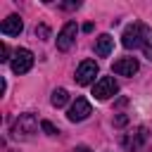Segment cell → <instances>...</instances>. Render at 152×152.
Wrapping results in <instances>:
<instances>
[{"mask_svg":"<svg viewBox=\"0 0 152 152\" xmlns=\"http://www.w3.org/2000/svg\"><path fill=\"white\" fill-rule=\"evenodd\" d=\"M36 131H38V119H36V114H31V112L19 114L17 121L12 124V135H14V138H28V135H33Z\"/></svg>","mask_w":152,"mask_h":152,"instance_id":"1","label":"cell"},{"mask_svg":"<svg viewBox=\"0 0 152 152\" xmlns=\"http://www.w3.org/2000/svg\"><path fill=\"white\" fill-rule=\"evenodd\" d=\"M142 38H145V26L138 24V21H133V24L126 26V31H124V36H121V45H124L126 50H131V48L142 45Z\"/></svg>","mask_w":152,"mask_h":152,"instance_id":"2","label":"cell"},{"mask_svg":"<svg viewBox=\"0 0 152 152\" xmlns=\"http://www.w3.org/2000/svg\"><path fill=\"white\" fill-rule=\"evenodd\" d=\"M10 66H12L14 74H26V71L33 66V52L26 50V48H19V50L14 52V57L10 59Z\"/></svg>","mask_w":152,"mask_h":152,"instance_id":"3","label":"cell"},{"mask_svg":"<svg viewBox=\"0 0 152 152\" xmlns=\"http://www.w3.org/2000/svg\"><path fill=\"white\" fill-rule=\"evenodd\" d=\"M97 71H100V66H97V62H93V59H83L81 64H78V69H76V83L78 86H88V83H93L95 81V76H97Z\"/></svg>","mask_w":152,"mask_h":152,"instance_id":"4","label":"cell"},{"mask_svg":"<svg viewBox=\"0 0 152 152\" xmlns=\"http://www.w3.org/2000/svg\"><path fill=\"white\" fill-rule=\"evenodd\" d=\"M116 90H119V83H116L112 76H102V78L95 83L93 95H95L97 100H109L112 95H116Z\"/></svg>","mask_w":152,"mask_h":152,"instance_id":"5","label":"cell"},{"mask_svg":"<svg viewBox=\"0 0 152 152\" xmlns=\"http://www.w3.org/2000/svg\"><path fill=\"white\" fill-rule=\"evenodd\" d=\"M93 114V107H90V102L86 100V97H76V102L69 107V112H66V119L69 121H83V119H88Z\"/></svg>","mask_w":152,"mask_h":152,"instance_id":"6","label":"cell"},{"mask_svg":"<svg viewBox=\"0 0 152 152\" xmlns=\"http://www.w3.org/2000/svg\"><path fill=\"white\" fill-rule=\"evenodd\" d=\"M76 33H78V26H76V21H66L64 24V28L57 33V50H69L71 45H74V40H76Z\"/></svg>","mask_w":152,"mask_h":152,"instance_id":"7","label":"cell"},{"mask_svg":"<svg viewBox=\"0 0 152 152\" xmlns=\"http://www.w3.org/2000/svg\"><path fill=\"white\" fill-rule=\"evenodd\" d=\"M138 69H140V64H138V59H133V57H121V59H116L114 66H112V71L119 74V76H133V74H138Z\"/></svg>","mask_w":152,"mask_h":152,"instance_id":"8","label":"cell"},{"mask_svg":"<svg viewBox=\"0 0 152 152\" xmlns=\"http://www.w3.org/2000/svg\"><path fill=\"white\" fill-rule=\"evenodd\" d=\"M145 140H147V128H145V126H140L135 133H131V135H124V138H121V145H124L126 150L135 152V150H138V147H140Z\"/></svg>","mask_w":152,"mask_h":152,"instance_id":"9","label":"cell"},{"mask_svg":"<svg viewBox=\"0 0 152 152\" xmlns=\"http://www.w3.org/2000/svg\"><path fill=\"white\" fill-rule=\"evenodd\" d=\"M21 28H24V21H21L19 14H10V17L2 19V24H0V31H2L5 36H19Z\"/></svg>","mask_w":152,"mask_h":152,"instance_id":"10","label":"cell"},{"mask_svg":"<svg viewBox=\"0 0 152 152\" xmlns=\"http://www.w3.org/2000/svg\"><path fill=\"white\" fill-rule=\"evenodd\" d=\"M112 48H114V38L109 33H102V36L95 38V52H97V57H109Z\"/></svg>","mask_w":152,"mask_h":152,"instance_id":"11","label":"cell"},{"mask_svg":"<svg viewBox=\"0 0 152 152\" xmlns=\"http://www.w3.org/2000/svg\"><path fill=\"white\" fill-rule=\"evenodd\" d=\"M66 100H69V93H66L64 88H55V90H52V97H50L52 107H64Z\"/></svg>","mask_w":152,"mask_h":152,"instance_id":"12","label":"cell"},{"mask_svg":"<svg viewBox=\"0 0 152 152\" xmlns=\"http://www.w3.org/2000/svg\"><path fill=\"white\" fill-rule=\"evenodd\" d=\"M142 52H145V57L152 62V31H150V28H145V38H142Z\"/></svg>","mask_w":152,"mask_h":152,"instance_id":"13","label":"cell"},{"mask_svg":"<svg viewBox=\"0 0 152 152\" xmlns=\"http://www.w3.org/2000/svg\"><path fill=\"white\" fill-rule=\"evenodd\" d=\"M33 33H36V38H40V40H45V38H48V36H50V28H48V26H45V24H38V26H36V31H33Z\"/></svg>","mask_w":152,"mask_h":152,"instance_id":"14","label":"cell"},{"mask_svg":"<svg viewBox=\"0 0 152 152\" xmlns=\"http://www.w3.org/2000/svg\"><path fill=\"white\" fill-rule=\"evenodd\" d=\"M40 128H43L48 135H57V133H59V128H57L55 124H50V121H40Z\"/></svg>","mask_w":152,"mask_h":152,"instance_id":"15","label":"cell"},{"mask_svg":"<svg viewBox=\"0 0 152 152\" xmlns=\"http://www.w3.org/2000/svg\"><path fill=\"white\" fill-rule=\"evenodd\" d=\"M7 55H10V48L2 43V45H0V62H7V59H10Z\"/></svg>","mask_w":152,"mask_h":152,"instance_id":"16","label":"cell"},{"mask_svg":"<svg viewBox=\"0 0 152 152\" xmlns=\"http://www.w3.org/2000/svg\"><path fill=\"white\" fill-rule=\"evenodd\" d=\"M126 121H128V116H126V114H119V116L114 119V124H116V126H126Z\"/></svg>","mask_w":152,"mask_h":152,"instance_id":"17","label":"cell"},{"mask_svg":"<svg viewBox=\"0 0 152 152\" xmlns=\"http://www.w3.org/2000/svg\"><path fill=\"white\" fill-rule=\"evenodd\" d=\"M78 5H81V2H62L64 10H78Z\"/></svg>","mask_w":152,"mask_h":152,"instance_id":"18","label":"cell"},{"mask_svg":"<svg viewBox=\"0 0 152 152\" xmlns=\"http://www.w3.org/2000/svg\"><path fill=\"white\" fill-rule=\"evenodd\" d=\"M74 152H93L88 145H78V147H74Z\"/></svg>","mask_w":152,"mask_h":152,"instance_id":"19","label":"cell"}]
</instances>
